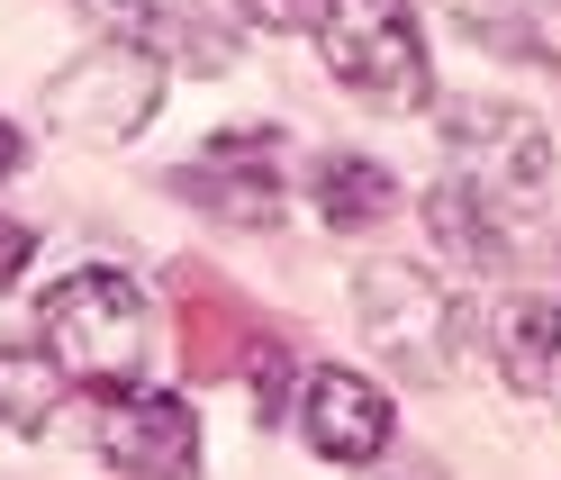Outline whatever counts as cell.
<instances>
[{
  "mask_svg": "<svg viewBox=\"0 0 561 480\" xmlns=\"http://www.w3.org/2000/svg\"><path fill=\"white\" fill-rule=\"evenodd\" d=\"M308 37H318L327 73L344 91H363L371 110H426L435 100V55L408 0H327L308 19Z\"/></svg>",
  "mask_w": 561,
  "mask_h": 480,
  "instance_id": "6da1fadb",
  "label": "cell"
},
{
  "mask_svg": "<svg viewBox=\"0 0 561 480\" xmlns=\"http://www.w3.org/2000/svg\"><path fill=\"white\" fill-rule=\"evenodd\" d=\"M444 155H453V182H462L480 209H499L507 227L525 209H543L552 173H561L552 136L525 110H507V100H453V110H444Z\"/></svg>",
  "mask_w": 561,
  "mask_h": 480,
  "instance_id": "7a4b0ae2",
  "label": "cell"
},
{
  "mask_svg": "<svg viewBox=\"0 0 561 480\" xmlns=\"http://www.w3.org/2000/svg\"><path fill=\"white\" fill-rule=\"evenodd\" d=\"M46 363L55 372H82V381H127L136 363H146V290L127 282V272L110 263H82V272H64V282L46 290Z\"/></svg>",
  "mask_w": 561,
  "mask_h": 480,
  "instance_id": "3957f363",
  "label": "cell"
},
{
  "mask_svg": "<svg viewBox=\"0 0 561 480\" xmlns=\"http://www.w3.org/2000/svg\"><path fill=\"white\" fill-rule=\"evenodd\" d=\"M354 318H363V345L408 372V381H444L453 372V345H462V327H453V299L426 263H363L354 282Z\"/></svg>",
  "mask_w": 561,
  "mask_h": 480,
  "instance_id": "277c9868",
  "label": "cell"
},
{
  "mask_svg": "<svg viewBox=\"0 0 561 480\" xmlns=\"http://www.w3.org/2000/svg\"><path fill=\"white\" fill-rule=\"evenodd\" d=\"M154 110H163V64H146L118 37H100L64 73H46V118L82 146H127V136L154 127Z\"/></svg>",
  "mask_w": 561,
  "mask_h": 480,
  "instance_id": "5b68a950",
  "label": "cell"
},
{
  "mask_svg": "<svg viewBox=\"0 0 561 480\" xmlns=\"http://www.w3.org/2000/svg\"><path fill=\"white\" fill-rule=\"evenodd\" d=\"M82 435H91V454L118 462L127 480H191L199 471V418L172 390H100Z\"/></svg>",
  "mask_w": 561,
  "mask_h": 480,
  "instance_id": "8992f818",
  "label": "cell"
},
{
  "mask_svg": "<svg viewBox=\"0 0 561 480\" xmlns=\"http://www.w3.org/2000/svg\"><path fill=\"white\" fill-rule=\"evenodd\" d=\"M163 191L208 209V218H227V227H272L280 218V136L272 127H227L218 146L172 163Z\"/></svg>",
  "mask_w": 561,
  "mask_h": 480,
  "instance_id": "52a82bcc",
  "label": "cell"
},
{
  "mask_svg": "<svg viewBox=\"0 0 561 480\" xmlns=\"http://www.w3.org/2000/svg\"><path fill=\"white\" fill-rule=\"evenodd\" d=\"M172 335H182V372L191 381H227V372L254 363L263 345V318H254V299H244L236 282H218L208 263H172Z\"/></svg>",
  "mask_w": 561,
  "mask_h": 480,
  "instance_id": "ba28073f",
  "label": "cell"
},
{
  "mask_svg": "<svg viewBox=\"0 0 561 480\" xmlns=\"http://www.w3.org/2000/svg\"><path fill=\"white\" fill-rule=\"evenodd\" d=\"M299 426H308V444H318L327 462H380V454H390L399 408H390L380 381H363V372L318 363V372L299 381Z\"/></svg>",
  "mask_w": 561,
  "mask_h": 480,
  "instance_id": "9c48e42d",
  "label": "cell"
},
{
  "mask_svg": "<svg viewBox=\"0 0 561 480\" xmlns=\"http://www.w3.org/2000/svg\"><path fill=\"white\" fill-rule=\"evenodd\" d=\"M100 19L118 27V46H136L146 64H182V73H227L236 64V37L199 0H91Z\"/></svg>",
  "mask_w": 561,
  "mask_h": 480,
  "instance_id": "30bf717a",
  "label": "cell"
},
{
  "mask_svg": "<svg viewBox=\"0 0 561 480\" xmlns=\"http://www.w3.org/2000/svg\"><path fill=\"white\" fill-rule=\"evenodd\" d=\"M308 199H318V218L344 227V236H363L399 209V173L380 155H318V173H308Z\"/></svg>",
  "mask_w": 561,
  "mask_h": 480,
  "instance_id": "8fae6325",
  "label": "cell"
},
{
  "mask_svg": "<svg viewBox=\"0 0 561 480\" xmlns=\"http://www.w3.org/2000/svg\"><path fill=\"white\" fill-rule=\"evenodd\" d=\"M426 236H435V245L462 263V272H507V254H516V227H507L499 209H480L462 182L426 191Z\"/></svg>",
  "mask_w": 561,
  "mask_h": 480,
  "instance_id": "7c38bea8",
  "label": "cell"
},
{
  "mask_svg": "<svg viewBox=\"0 0 561 480\" xmlns=\"http://www.w3.org/2000/svg\"><path fill=\"white\" fill-rule=\"evenodd\" d=\"M489 354H499L507 390H525V399H561V354H552L543 299H507L499 318H489Z\"/></svg>",
  "mask_w": 561,
  "mask_h": 480,
  "instance_id": "4fadbf2b",
  "label": "cell"
},
{
  "mask_svg": "<svg viewBox=\"0 0 561 480\" xmlns=\"http://www.w3.org/2000/svg\"><path fill=\"white\" fill-rule=\"evenodd\" d=\"M55 408H64V372H55L37 345H0V426L46 435Z\"/></svg>",
  "mask_w": 561,
  "mask_h": 480,
  "instance_id": "5bb4252c",
  "label": "cell"
},
{
  "mask_svg": "<svg viewBox=\"0 0 561 480\" xmlns=\"http://www.w3.org/2000/svg\"><path fill=\"white\" fill-rule=\"evenodd\" d=\"M244 381H254V418L272 426L280 408H290V354H280V335H263L254 363H244Z\"/></svg>",
  "mask_w": 561,
  "mask_h": 480,
  "instance_id": "9a60e30c",
  "label": "cell"
},
{
  "mask_svg": "<svg viewBox=\"0 0 561 480\" xmlns=\"http://www.w3.org/2000/svg\"><path fill=\"white\" fill-rule=\"evenodd\" d=\"M27 263H37V236H27L19 218H0V290H10V282H19Z\"/></svg>",
  "mask_w": 561,
  "mask_h": 480,
  "instance_id": "2e32d148",
  "label": "cell"
},
{
  "mask_svg": "<svg viewBox=\"0 0 561 480\" xmlns=\"http://www.w3.org/2000/svg\"><path fill=\"white\" fill-rule=\"evenodd\" d=\"M244 10H254L263 27H308V19L327 10V0H244Z\"/></svg>",
  "mask_w": 561,
  "mask_h": 480,
  "instance_id": "e0dca14e",
  "label": "cell"
},
{
  "mask_svg": "<svg viewBox=\"0 0 561 480\" xmlns=\"http://www.w3.org/2000/svg\"><path fill=\"white\" fill-rule=\"evenodd\" d=\"M390 480H444V471H435V454H408V462H390Z\"/></svg>",
  "mask_w": 561,
  "mask_h": 480,
  "instance_id": "ac0fdd59",
  "label": "cell"
},
{
  "mask_svg": "<svg viewBox=\"0 0 561 480\" xmlns=\"http://www.w3.org/2000/svg\"><path fill=\"white\" fill-rule=\"evenodd\" d=\"M0 173H19V127L0 118Z\"/></svg>",
  "mask_w": 561,
  "mask_h": 480,
  "instance_id": "d6986e66",
  "label": "cell"
},
{
  "mask_svg": "<svg viewBox=\"0 0 561 480\" xmlns=\"http://www.w3.org/2000/svg\"><path fill=\"white\" fill-rule=\"evenodd\" d=\"M543 318H552V354H561V272H552V299H543Z\"/></svg>",
  "mask_w": 561,
  "mask_h": 480,
  "instance_id": "ffe728a7",
  "label": "cell"
},
{
  "mask_svg": "<svg viewBox=\"0 0 561 480\" xmlns=\"http://www.w3.org/2000/svg\"><path fill=\"white\" fill-rule=\"evenodd\" d=\"M552 10H561V0H552Z\"/></svg>",
  "mask_w": 561,
  "mask_h": 480,
  "instance_id": "44dd1931",
  "label": "cell"
}]
</instances>
